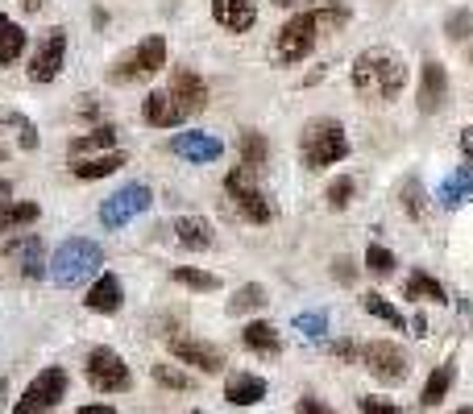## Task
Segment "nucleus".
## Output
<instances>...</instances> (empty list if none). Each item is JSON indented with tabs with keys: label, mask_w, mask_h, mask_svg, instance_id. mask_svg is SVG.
Listing matches in <instances>:
<instances>
[{
	"label": "nucleus",
	"mask_w": 473,
	"mask_h": 414,
	"mask_svg": "<svg viewBox=\"0 0 473 414\" xmlns=\"http://www.w3.org/2000/svg\"><path fill=\"white\" fill-rule=\"evenodd\" d=\"M175 240H179L183 249L204 253V249H212L217 232H212V224H208L204 215H179V220H175Z\"/></svg>",
	"instance_id": "nucleus-21"
},
{
	"label": "nucleus",
	"mask_w": 473,
	"mask_h": 414,
	"mask_svg": "<svg viewBox=\"0 0 473 414\" xmlns=\"http://www.w3.org/2000/svg\"><path fill=\"white\" fill-rule=\"evenodd\" d=\"M361 414H398V406L390 398H361Z\"/></svg>",
	"instance_id": "nucleus-40"
},
{
	"label": "nucleus",
	"mask_w": 473,
	"mask_h": 414,
	"mask_svg": "<svg viewBox=\"0 0 473 414\" xmlns=\"http://www.w3.org/2000/svg\"><path fill=\"white\" fill-rule=\"evenodd\" d=\"M361 364H366V373H370L374 381H382V386H403L411 373L407 352L398 348L395 340H374V344H366V348H361Z\"/></svg>",
	"instance_id": "nucleus-8"
},
{
	"label": "nucleus",
	"mask_w": 473,
	"mask_h": 414,
	"mask_svg": "<svg viewBox=\"0 0 473 414\" xmlns=\"http://www.w3.org/2000/svg\"><path fill=\"white\" fill-rule=\"evenodd\" d=\"M83 373H88V386L100 389V394H125V389L133 386V373H129L125 356L104 348V344L88 352V369H83Z\"/></svg>",
	"instance_id": "nucleus-9"
},
{
	"label": "nucleus",
	"mask_w": 473,
	"mask_h": 414,
	"mask_svg": "<svg viewBox=\"0 0 473 414\" xmlns=\"http://www.w3.org/2000/svg\"><path fill=\"white\" fill-rule=\"evenodd\" d=\"M465 199H473V166H457V170L440 183V203L457 207V203H465Z\"/></svg>",
	"instance_id": "nucleus-28"
},
{
	"label": "nucleus",
	"mask_w": 473,
	"mask_h": 414,
	"mask_svg": "<svg viewBox=\"0 0 473 414\" xmlns=\"http://www.w3.org/2000/svg\"><path fill=\"white\" fill-rule=\"evenodd\" d=\"M192 414H200V410H192Z\"/></svg>",
	"instance_id": "nucleus-53"
},
{
	"label": "nucleus",
	"mask_w": 473,
	"mask_h": 414,
	"mask_svg": "<svg viewBox=\"0 0 473 414\" xmlns=\"http://www.w3.org/2000/svg\"><path fill=\"white\" fill-rule=\"evenodd\" d=\"M212 21L225 34H249L257 26V4L254 0H212Z\"/></svg>",
	"instance_id": "nucleus-17"
},
{
	"label": "nucleus",
	"mask_w": 473,
	"mask_h": 414,
	"mask_svg": "<svg viewBox=\"0 0 473 414\" xmlns=\"http://www.w3.org/2000/svg\"><path fill=\"white\" fill-rule=\"evenodd\" d=\"M295 332L304 340H320L324 332H328V315L324 311H304L299 319H295Z\"/></svg>",
	"instance_id": "nucleus-37"
},
{
	"label": "nucleus",
	"mask_w": 473,
	"mask_h": 414,
	"mask_svg": "<svg viewBox=\"0 0 473 414\" xmlns=\"http://www.w3.org/2000/svg\"><path fill=\"white\" fill-rule=\"evenodd\" d=\"M225 398H229L233 406H257V402L266 398V377L233 373L229 381H225Z\"/></svg>",
	"instance_id": "nucleus-23"
},
{
	"label": "nucleus",
	"mask_w": 473,
	"mask_h": 414,
	"mask_svg": "<svg viewBox=\"0 0 473 414\" xmlns=\"http://www.w3.org/2000/svg\"><path fill=\"white\" fill-rule=\"evenodd\" d=\"M116 145V125H96L88 133H79V137L67 141V153H71V162L75 158H96V153H113Z\"/></svg>",
	"instance_id": "nucleus-20"
},
{
	"label": "nucleus",
	"mask_w": 473,
	"mask_h": 414,
	"mask_svg": "<svg viewBox=\"0 0 473 414\" xmlns=\"http://www.w3.org/2000/svg\"><path fill=\"white\" fill-rule=\"evenodd\" d=\"M170 150L179 153V158H187V162L204 166V162H217L220 153H225V141L204 133V129H192V133H175V137H170Z\"/></svg>",
	"instance_id": "nucleus-15"
},
{
	"label": "nucleus",
	"mask_w": 473,
	"mask_h": 414,
	"mask_svg": "<svg viewBox=\"0 0 473 414\" xmlns=\"http://www.w3.org/2000/svg\"><path fill=\"white\" fill-rule=\"evenodd\" d=\"M366 311H370L374 319H382V324L390 327V332H403V327H407L403 311H398V307H390V302H386L382 294H378V290H370V294H366Z\"/></svg>",
	"instance_id": "nucleus-32"
},
{
	"label": "nucleus",
	"mask_w": 473,
	"mask_h": 414,
	"mask_svg": "<svg viewBox=\"0 0 473 414\" xmlns=\"http://www.w3.org/2000/svg\"><path fill=\"white\" fill-rule=\"evenodd\" d=\"M411 336H428V319H423V315H415V319H411Z\"/></svg>",
	"instance_id": "nucleus-47"
},
{
	"label": "nucleus",
	"mask_w": 473,
	"mask_h": 414,
	"mask_svg": "<svg viewBox=\"0 0 473 414\" xmlns=\"http://www.w3.org/2000/svg\"><path fill=\"white\" fill-rule=\"evenodd\" d=\"M333 277L341 282V286H349V282L358 277V269H353V262H349V257H336V262H333Z\"/></svg>",
	"instance_id": "nucleus-41"
},
{
	"label": "nucleus",
	"mask_w": 473,
	"mask_h": 414,
	"mask_svg": "<svg viewBox=\"0 0 473 414\" xmlns=\"http://www.w3.org/2000/svg\"><path fill=\"white\" fill-rule=\"evenodd\" d=\"M26 54V29L17 26L9 13H0V66L17 63Z\"/></svg>",
	"instance_id": "nucleus-25"
},
{
	"label": "nucleus",
	"mask_w": 473,
	"mask_h": 414,
	"mask_svg": "<svg viewBox=\"0 0 473 414\" xmlns=\"http://www.w3.org/2000/svg\"><path fill=\"white\" fill-rule=\"evenodd\" d=\"M83 307H88V311H96V315H116L121 307H125V286H121V277H116V274H100L88 286V294H83Z\"/></svg>",
	"instance_id": "nucleus-18"
},
{
	"label": "nucleus",
	"mask_w": 473,
	"mask_h": 414,
	"mask_svg": "<svg viewBox=\"0 0 473 414\" xmlns=\"http://www.w3.org/2000/svg\"><path fill=\"white\" fill-rule=\"evenodd\" d=\"M141 121L154 125V129H179L187 116H183V108L170 100L167 88H162V91H150V96H146V104H141Z\"/></svg>",
	"instance_id": "nucleus-19"
},
{
	"label": "nucleus",
	"mask_w": 473,
	"mask_h": 414,
	"mask_svg": "<svg viewBox=\"0 0 473 414\" xmlns=\"http://www.w3.org/2000/svg\"><path fill=\"white\" fill-rule=\"evenodd\" d=\"M262 307H266V286H257V282H245V286L229 299V311H233V315L262 311Z\"/></svg>",
	"instance_id": "nucleus-33"
},
{
	"label": "nucleus",
	"mask_w": 473,
	"mask_h": 414,
	"mask_svg": "<svg viewBox=\"0 0 473 414\" xmlns=\"http://www.w3.org/2000/svg\"><path fill=\"white\" fill-rule=\"evenodd\" d=\"M167 348L179 364H192V369H200V373H220V369H225V352H220L217 344L200 340V336H170Z\"/></svg>",
	"instance_id": "nucleus-12"
},
{
	"label": "nucleus",
	"mask_w": 473,
	"mask_h": 414,
	"mask_svg": "<svg viewBox=\"0 0 473 414\" xmlns=\"http://www.w3.org/2000/svg\"><path fill=\"white\" fill-rule=\"evenodd\" d=\"M75 414H113V406H104V402H91V406H79Z\"/></svg>",
	"instance_id": "nucleus-46"
},
{
	"label": "nucleus",
	"mask_w": 473,
	"mask_h": 414,
	"mask_svg": "<svg viewBox=\"0 0 473 414\" xmlns=\"http://www.w3.org/2000/svg\"><path fill=\"white\" fill-rule=\"evenodd\" d=\"M154 381L167 389H192V373H183V369H175V364H154Z\"/></svg>",
	"instance_id": "nucleus-38"
},
{
	"label": "nucleus",
	"mask_w": 473,
	"mask_h": 414,
	"mask_svg": "<svg viewBox=\"0 0 473 414\" xmlns=\"http://www.w3.org/2000/svg\"><path fill=\"white\" fill-rule=\"evenodd\" d=\"M4 203H13V183H9V178H0V207H4Z\"/></svg>",
	"instance_id": "nucleus-48"
},
{
	"label": "nucleus",
	"mask_w": 473,
	"mask_h": 414,
	"mask_svg": "<svg viewBox=\"0 0 473 414\" xmlns=\"http://www.w3.org/2000/svg\"><path fill=\"white\" fill-rule=\"evenodd\" d=\"M448 100V71L445 63H423L420 71V88H415V104H420V113H440Z\"/></svg>",
	"instance_id": "nucleus-16"
},
{
	"label": "nucleus",
	"mask_w": 473,
	"mask_h": 414,
	"mask_svg": "<svg viewBox=\"0 0 473 414\" xmlns=\"http://www.w3.org/2000/svg\"><path fill=\"white\" fill-rule=\"evenodd\" d=\"M274 4H279V9H295V4H299V0H274Z\"/></svg>",
	"instance_id": "nucleus-51"
},
{
	"label": "nucleus",
	"mask_w": 473,
	"mask_h": 414,
	"mask_svg": "<svg viewBox=\"0 0 473 414\" xmlns=\"http://www.w3.org/2000/svg\"><path fill=\"white\" fill-rule=\"evenodd\" d=\"M403 294H407V299H415V302H440V307L448 302V290L440 286V277L423 274V269H415V274L407 277V286H403Z\"/></svg>",
	"instance_id": "nucleus-26"
},
{
	"label": "nucleus",
	"mask_w": 473,
	"mask_h": 414,
	"mask_svg": "<svg viewBox=\"0 0 473 414\" xmlns=\"http://www.w3.org/2000/svg\"><path fill=\"white\" fill-rule=\"evenodd\" d=\"M63 59H67V29L54 26V29H46V38L38 42V51L29 59V83H51V79H59Z\"/></svg>",
	"instance_id": "nucleus-11"
},
{
	"label": "nucleus",
	"mask_w": 473,
	"mask_h": 414,
	"mask_svg": "<svg viewBox=\"0 0 473 414\" xmlns=\"http://www.w3.org/2000/svg\"><path fill=\"white\" fill-rule=\"evenodd\" d=\"M4 133H9V125H4V108H0V162H4V158L13 153V141L4 137Z\"/></svg>",
	"instance_id": "nucleus-44"
},
{
	"label": "nucleus",
	"mask_w": 473,
	"mask_h": 414,
	"mask_svg": "<svg viewBox=\"0 0 473 414\" xmlns=\"http://www.w3.org/2000/svg\"><path fill=\"white\" fill-rule=\"evenodd\" d=\"M461 153H465V162L473 166V125L461 129Z\"/></svg>",
	"instance_id": "nucleus-45"
},
{
	"label": "nucleus",
	"mask_w": 473,
	"mask_h": 414,
	"mask_svg": "<svg viewBox=\"0 0 473 414\" xmlns=\"http://www.w3.org/2000/svg\"><path fill=\"white\" fill-rule=\"evenodd\" d=\"M170 277H175L179 286H187V290H200V294L220 290V277L208 274V269H195V265H175V269H170Z\"/></svg>",
	"instance_id": "nucleus-31"
},
{
	"label": "nucleus",
	"mask_w": 473,
	"mask_h": 414,
	"mask_svg": "<svg viewBox=\"0 0 473 414\" xmlns=\"http://www.w3.org/2000/svg\"><path fill=\"white\" fill-rule=\"evenodd\" d=\"M167 96L183 108V116H195V113H204L208 108V83L195 75L192 66H175V71H170Z\"/></svg>",
	"instance_id": "nucleus-13"
},
{
	"label": "nucleus",
	"mask_w": 473,
	"mask_h": 414,
	"mask_svg": "<svg viewBox=\"0 0 473 414\" xmlns=\"http://www.w3.org/2000/svg\"><path fill=\"white\" fill-rule=\"evenodd\" d=\"M266 162H270V141H266V133L245 129V133H241V166L257 175V170H262Z\"/></svg>",
	"instance_id": "nucleus-29"
},
{
	"label": "nucleus",
	"mask_w": 473,
	"mask_h": 414,
	"mask_svg": "<svg viewBox=\"0 0 473 414\" xmlns=\"http://www.w3.org/2000/svg\"><path fill=\"white\" fill-rule=\"evenodd\" d=\"M295 414H336V410L328 406V402H320V398H299Z\"/></svg>",
	"instance_id": "nucleus-42"
},
{
	"label": "nucleus",
	"mask_w": 473,
	"mask_h": 414,
	"mask_svg": "<svg viewBox=\"0 0 473 414\" xmlns=\"http://www.w3.org/2000/svg\"><path fill=\"white\" fill-rule=\"evenodd\" d=\"M324 26H320V13H316V4L304 9V13H295L291 21H282L279 34H274V63L279 66H299L307 54L316 51V42H320Z\"/></svg>",
	"instance_id": "nucleus-4"
},
{
	"label": "nucleus",
	"mask_w": 473,
	"mask_h": 414,
	"mask_svg": "<svg viewBox=\"0 0 473 414\" xmlns=\"http://www.w3.org/2000/svg\"><path fill=\"white\" fill-rule=\"evenodd\" d=\"M129 158L121 150H113V153H96V158H75V162H71V175L75 178H108V175H116V170H121V166H125Z\"/></svg>",
	"instance_id": "nucleus-24"
},
{
	"label": "nucleus",
	"mask_w": 473,
	"mask_h": 414,
	"mask_svg": "<svg viewBox=\"0 0 473 414\" xmlns=\"http://www.w3.org/2000/svg\"><path fill=\"white\" fill-rule=\"evenodd\" d=\"M4 398H9V381L0 377V410H4Z\"/></svg>",
	"instance_id": "nucleus-49"
},
{
	"label": "nucleus",
	"mask_w": 473,
	"mask_h": 414,
	"mask_svg": "<svg viewBox=\"0 0 473 414\" xmlns=\"http://www.w3.org/2000/svg\"><path fill=\"white\" fill-rule=\"evenodd\" d=\"M225 191H229L233 207L249 220V224H270L274 220V203L262 187H257V175L254 170H245V166H233L229 175H225Z\"/></svg>",
	"instance_id": "nucleus-6"
},
{
	"label": "nucleus",
	"mask_w": 473,
	"mask_h": 414,
	"mask_svg": "<svg viewBox=\"0 0 473 414\" xmlns=\"http://www.w3.org/2000/svg\"><path fill=\"white\" fill-rule=\"evenodd\" d=\"M345 158H349V133L341 121H333V116L307 121L304 133H299V162L307 170H324V166H336Z\"/></svg>",
	"instance_id": "nucleus-3"
},
{
	"label": "nucleus",
	"mask_w": 473,
	"mask_h": 414,
	"mask_svg": "<svg viewBox=\"0 0 473 414\" xmlns=\"http://www.w3.org/2000/svg\"><path fill=\"white\" fill-rule=\"evenodd\" d=\"M353 199H358V183H353L349 175L333 178V183H328V191H324V203H328L333 212H345Z\"/></svg>",
	"instance_id": "nucleus-34"
},
{
	"label": "nucleus",
	"mask_w": 473,
	"mask_h": 414,
	"mask_svg": "<svg viewBox=\"0 0 473 414\" xmlns=\"http://www.w3.org/2000/svg\"><path fill=\"white\" fill-rule=\"evenodd\" d=\"M457 414H473V410H469V406H465V410H457Z\"/></svg>",
	"instance_id": "nucleus-52"
},
{
	"label": "nucleus",
	"mask_w": 473,
	"mask_h": 414,
	"mask_svg": "<svg viewBox=\"0 0 473 414\" xmlns=\"http://www.w3.org/2000/svg\"><path fill=\"white\" fill-rule=\"evenodd\" d=\"M403 207H407L411 220H423V195H420V178H407L403 183Z\"/></svg>",
	"instance_id": "nucleus-39"
},
{
	"label": "nucleus",
	"mask_w": 473,
	"mask_h": 414,
	"mask_svg": "<svg viewBox=\"0 0 473 414\" xmlns=\"http://www.w3.org/2000/svg\"><path fill=\"white\" fill-rule=\"evenodd\" d=\"M167 66V38L162 34H150L141 38L129 54H121L113 66H108V83H141V79L158 75Z\"/></svg>",
	"instance_id": "nucleus-5"
},
{
	"label": "nucleus",
	"mask_w": 473,
	"mask_h": 414,
	"mask_svg": "<svg viewBox=\"0 0 473 414\" xmlns=\"http://www.w3.org/2000/svg\"><path fill=\"white\" fill-rule=\"evenodd\" d=\"M42 220V207L38 203H4L0 207V232H9V228H29Z\"/></svg>",
	"instance_id": "nucleus-30"
},
{
	"label": "nucleus",
	"mask_w": 473,
	"mask_h": 414,
	"mask_svg": "<svg viewBox=\"0 0 473 414\" xmlns=\"http://www.w3.org/2000/svg\"><path fill=\"white\" fill-rule=\"evenodd\" d=\"M21 4H26L29 13H38V9H42V0H21Z\"/></svg>",
	"instance_id": "nucleus-50"
},
{
	"label": "nucleus",
	"mask_w": 473,
	"mask_h": 414,
	"mask_svg": "<svg viewBox=\"0 0 473 414\" xmlns=\"http://www.w3.org/2000/svg\"><path fill=\"white\" fill-rule=\"evenodd\" d=\"M100 265H104V249L96 245V240L71 237V240H63V245L54 249L51 265H46V274H51L54 286L71 290V286H83V282H91V277H100L104 274Z\"/></svg>",
	"instance_id": "nucleus-2"
},
{
	"label": "nucleus",
	"mask_w": 473,
	"mask_h": 414,
	"mask_svg": "<svg viewBox=\"0 0 473 414\" xmlns=\"http://www.w3.org/2000/svg\"><path fill=\"white\" fill-rule=\"evenodd\" d=\"M150 203H154V195L146 183H125V187L113 191V195L100 203V224L104 228H125L129 220H138Z\"/></svg>",
	"instance_id": "nucleus-10"
},
{
	"label": "nucleus",
	"mask_w": 473,
	"mask_h": 414,
	"mask_svg": "<svg viewBox=\"0 0 473 414\" xmlns=\"http://www.w3.org/2000/svg\"><path fill=\"white\" fill-rule=\"evenodd\" d=\"M333 356H341V361H358V344H353V340H336Z\"/></svg>",
	"instance_id": "nucleus-43"
},
{
	"label": "nucleus",
	"mask_w": 473,
	"mask_h": 414,
	"mask_svg": "<svg viewBox=\"0 0 473 414\" xmlns=\"http://www.w3.org/2000/svg\"><path fill=\"white\" fill-rule=\"evenodd\" d=\"M241 344H245L249 352H257V356H279V352H282L279 327L266 324V319H254V324H245V327H241Z\"/></svg>",
	"instance_id": "nucleus-22"
},
{
	"label": "nucleus",
	"mask_w": 473,
	"mask_h": 414,
	"mask_svg": "<svg viewBox=\"0 0 473 414\" xmlns=\"http://www.w3.org/2000/svg\"><path fill=\"white\" fill-rule=\"evenodd\" d=\"M349 83L361 100L370 104H390L398 91L407 88V63L398 51H386V46H370L361 51L349 66Z\"/></svg>",
	"instance_id": "nucleus-1"
},
{
	"label": "nucleus",
	"mask_w": 473,
	"mask_h": 414,
	"mask_svg": "<svg viewBox=\"0 0 473 414\" xmlns=\"http://www.w3.org/2000/svg\"><path fill=\"white\" fill-rule=\"evenodd\" d=\"M453 381H457V364H453V361H445L432 377H428V381H423L420 406H440V402L448 398V389H453Z\"/></svg>",
	"instance_id": "nucleus-27"
},
{
	"label": "nucleus",
	"mask_w": 473,
	"mask_h": 414,
	"mask_svg": "<svg viewBox=\"0 0 473 414\" xmlns=\"http://www.w3.org/2000/svg\"><path fill=\"white\" fill-rule=\"evenodd\" d=\"M4 257L21 269V277H42L46 274V245H42L38 232H26V237H13L9 245H4Z\"/></svg>",
	"instance_id": "nucleus-14"
},
{
	"label": "nucleus",
	"mask_w": 473,
	"mask_h": 414,
	"mask_svg": "<svg viewBox=\"0 0 473 414\" xmlns=\"http://www.w3.org/2000/svg\"><path fill=\"white\" fill-rule=\"evenodd\" d=\"M366 269H370L374 277H390V269H395V253L374 240L370 249H366Z\"/></svg>",
	"instance_id": "nucleus-36"
},
{
	"label": "nucleus",
	"mask_w": 473,
	"mask_h": 414,
	"mask_svg": "<svg viewBox=\"0 0 473 414\" xmlns=\"http://www.w3.org/2000/svg\"><path fill=\"white\" fill-rule=\"evenodd\" d=\"M67 386H71L67 369H59V364L42 369V373L26 386V394H21V402L13 406V414H46V410H54V406L67 398Z\"/></svg>",
	"instance_id": "nucleus-7"
},
{
	"label": "nucleus",
	"mask_w": 473,
	"mask_h": 414,
	"mask_svg": "<svg viewBox=\"0 0 473 414\" xmlns=\"http://www.w3.org/2000/svg\"><path fill=\"white\" fill-rule=\"evenodd\" d=\"M445 34L448 42H469L473 38V9H457L445 17Z\"/></svg>",
	"instance_id": "nucleus-35"
}]
</instances>
